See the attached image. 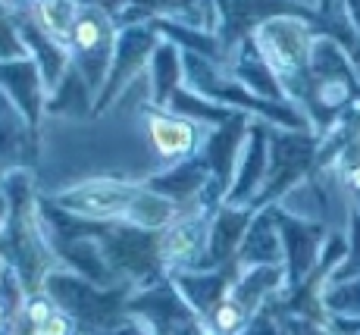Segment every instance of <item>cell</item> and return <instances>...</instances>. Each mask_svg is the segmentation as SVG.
I'll return each mask as SVG.
<instances>
[{"mask_svg": "<svg viewBox=\"0 0 360 335\" xmlns=\"http://www.w3.org/2000/svg\"><path fill=\"white\" fill-rule=\"evenodd\" d=\"M188 204H179L172 194L160 191L157 185H144L141 191H138V198L131 201V207L122 216V226L129 229H138V232H148V235H160L163 229H169L172 222L182 216V210Z\"/></svg>", "mask_w": 360, "mask_h": 335, "instance_id": "4", "label": "cell"}, {"mask_svg": "<svg viewBox=\"0 0 360 335\" xmlns=\"http://www.w3.org/2000/svg\"><path fill=\"white\" fill-rule=\"evenodd\" d=\"M0 4H4V6H10V10H29V6L34 4V0H0Z\"/></svg>", "mask_w": 360, "mask_h": 335, "instance_id": "6", "label": "cell"}, {"mask_svg": "<svg viewBox=\"0 0 360 335\" xmlns=\"http://www.w3.org/2000/svg\"><path fill=\"white\" fill-rule=\"evenodd\" d=\"M82 6L85 0H34L25 10L32 29L38 32V38L51 41L53 47L69 53V41H72L75 23L82 16Z\"/></svg>", "mask_w": 360, "mask_h": 335, "instance_id": "5", "label": "cell"}, {"mask_svg": "<svg viewBox=\"0 0 360 335\" xmlns=\"http://www.w3.org/2000/svg\"><path fill=\"white\" fill-rule=\"evenodd\" d=\"M120 38L122 34L113 23V13L98 0H85L72 41H69V60L91 94H98L107 85V79H113Z\"/></svg>", "mask_w": 360, "mask_h": 335, "instance_id": "3", "label": "cell"}, {"mask_svg": "<svg viewBox=\"0 0 360 335\" xmlns=\"http://www.w3.org/2000/svg\"><path fill=\"white\" fill-rule=\"evenodd\" d=\"M148 185V179L131 176H88L79 182H69L60 191L47 194L41 201L44 207L57 210L60 216H69L72 222H88V226H110L120 222L138 191Z\"/></svg>", "mask_w": 360, "mask_h": 335, "instance_id": "2", "label": "cell"}, {"mask_svg": "<svg viewBox=\"0 0 360 335\" xmlns=\"http://www.w3.org/2000/svg\"><path fill=\"white\" fill-rule=\"evenodd\" d=\"M314 25L295 13H276L251 29V44L260 66L273 79V88L292 107L307 103L310 88V57L316 44Z\"/></svg>", "mask_w": 360, "mask_h": 335, "instance_id": "1", "label": "cell"}]
</instances>
